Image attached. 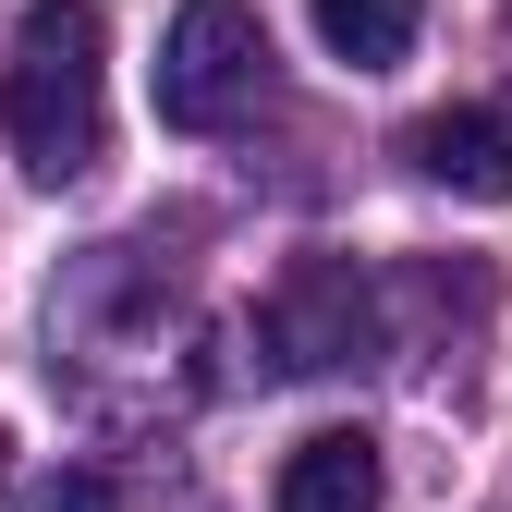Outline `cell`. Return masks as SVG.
Wrapping results in <instances>:
<instances>
[{
	"label": "cell",
	"instance_id": "obj_1",
	"mask_svg": "<svg viewBox=\"0 0 512 512\" xmlns=\"http://www.w3.org/2000/svg\"><path fill=\"white\" fill-rule=\"evenodd\" d=\"M0 135L37 183H86L110 147V13L98 0H25L0 61Z\"/></svg>",
	"mask_w": 512,
	"mask_h": 512
},
{
	"label": "cell",
	"instance_id": "obj_2",
	"mask_svg": "<svg viewBox=\"0 0 512 512\" xmlns=\"http://www.w3.org/2000/svg\"><path fill=\"white\" fill-rule=\"evenodd\" d=\"M269 98V25L244 0H183L159 37V122L171 135H232Z\"/></svg>",
	"mask_w": 512,
	"mask_h": 512
},
{
	"label": "cell",
	"instance_id": "obj_3",
	"mask_svg": "<svg viewBox=\"0 0 512 512\" xmlns=\"http://www.w3.org/2000/svg\"><path fill=\"white\" fill-rule=\"evenodd\" d=\"M269 342H281V366H354L366 342H378V305H366V281L342 269V256H305V269L281 281V305H269Z\"/></svg>",
	"mask_w": 512,
	"mask_h": 512
},
{
	"label": "cell",
	"instance_id": "obj_4",
	"mask_svg": "<svg viewBox=\"0 0 512 512\" xmlns=\"http://www.w3.org/2000/svg\"><path fill=\"white\" fill-rule=\"evenodd\" d=\"M403 159L439 183V196L500 208V196H512V98H452V110H427L415 135H403Z\"/></svg>",
	"mask_w": 512,
	"mask_h": 512
},
{
	"label": "cell",
	"instance_id": "obj_5",
	"mask_svg": "<svg viewBox=\"0 0 512 512\" xmlns=\"http://www.w3.org/2000/svg\"><path fill=\"white\" fill-rule=\"evenodd\" d=\"M391 476H378V439L366 427H317L305 452L281 464V512H378Z\"/></svg>",
	"mask_w": 512,
	"mask_h": 512
},
{
	"label": "cell",
	"instance_id": "obj_6",
	"mask_svg": "<svg viewBox=\"0 0 512 512\" xmlns=\"http://www.w3.org/2000/svg\"><path fill=\"white\" fill-rule=\"evenodd\" d=\"M317 37L354 74H391V61H415V0H317Z\"/></svg>",
	"mask_w": 512,
	"mask_h": 512
},
{
	"label": "cell",
	"instance_id": "obj_7",
	"mask_svg": "<svg viewBox=\"0 0 512 512\" xmlns=\"http://www.w3.org/2000/svg\"><path fill=\"white\" fill-rule=\"evenodd\" d=\"M25 512H122V500H110V476H98V464H61V476L25 500Z\"/></svg>",
	"mask_w": 512,
	"mask_h": 512
},
{
	"label": "cell",
	"instance_id": "obj_8",
	"mask_svg": "<svg viewBox=\"0 0 512 512\" xmlns=\"http://www.w3.org/2000/svg\"><path fill=\"white\" fill-rule=\"evenodd\" d=\"M0 500H13V439H0Z\"/></svg>",
	"mask_w": 512,
	"mask_h": 512
}]
</instances>
